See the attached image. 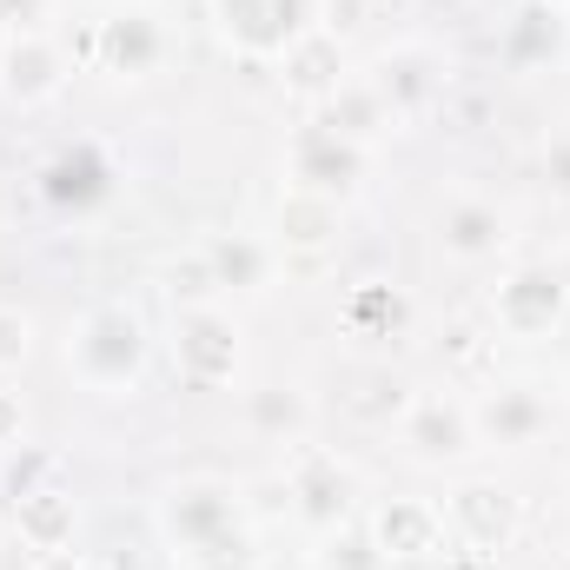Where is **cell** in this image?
<instances>
[{
    "label": "cell",
    "mask_w": 570,
    "mask_h": 570,
    "mask_svg": "<svg viewBox=\"0 0 570 570\" xmlns=\"http://www.w3.org/2000/svg\"><path fill=\"white\" fill-rule=\"evenodd\" d=\"M153 365V332L127 298H100L67 332V372L94 399H134Z\"/></svg>",
    "instance_id": "1"
},
{
    "label": "cell",
    "mask_w": 570,
    "mask_h": 570,
    "mask_svg": "<svg viewBox=\"0 0 570 570\" xmlns=\"http://www.w3.org/2000/svg\"><path fill=\"white\" fill-rule=\"evenodd\" d=\"M153 524H159V544L173 551V564L213 551L219 538L246 531V484L233 478H173L159 498H153Z\"/></svg>",
    "instance_id": "2"
},
{
    "label": "cell",
    "mask_w": 570,
    "mask_h": 570,
    "mask_svg": "<svg viewBox=\"0 0 570 570\" xmlns=\"http://www.w3.org/2000/svg\"><path fill=\"white\" fill-rule=\"evenodd\" d=\"M570 318V279L558 259H518L491 285V332H504L511 345H544L558 338Z\"/></svg>",
    "instance_id": "3"
},
{
    "label": "cell",
    "mask_w": 570,
    "mask_h": 570,
    "mask_svg": "<svg viewBox=\"0 0 570 570\" xmlns=\"http://www.w3.org/2000/svg\"><path fill=\"white\" fill-rule=\"evenodd\" d=\"M438 511H444L451 551L484 558V564H498V558L524 538V498H518L511 484H498V478H478V471H464V478L444 491Z\"/></svg>",
    "instance_id": "4"
},
{
    "label": "cell",
    "mask_w": 570,
    "mask_h": 570,
    "mask_svg": "<svg viewBox=\"0 0 570 570\" xmlns=\"http://www.w3.org/2000/svg\"><path fill=\"white\" fill-rule=\"evenodd\" d=\"M173 372L193 385V392H219L246 372V332L226 305H173Z\"/></svg>",
    "instance_id": "5"
},
{
    "label": "cell",
    "mask_w": 570,
    "mask_h": 570,
    "mask_svg": "<svg viewBox=\"0 0 570 570\" xmlns=\"http://www.w3.org/2000/svg\"><path fill=\"white\" fill-rule=\"evenodd\" d=\"M279 478H285V498H292V518L312 538H325V531H338V524L358 518V464L338 458L332 444H312V438L292 444Z\"/></svg>",
    "instance_id": "6"
},
{
    "label": "cell",
    "mask_w": 570,
    "mask_h": 570,
    "mask_svg": "<svg viewBox=\"0 0 570 570\" xmlns=\"http://www.w3.org/2000/svg\"><path fill=\"white\" fill-rule=\"evenodd\" d=\"M166 60H173V27L153 0H114L94 20V67L107 80L134 87V80H153Z\"/></svg>",
    "instance_id": "7"
},
{
    "label": "cell",
    "mask_w": 570,
    "mask_h": 570,
    "mask_svg": "<svg viewBox=\"0 0 570 570\" xmlns=\"http://www.w3.org/2000/svg\"><path fill=\"white\" fill-rule=\"evenodd\" d=\"M33 193H40V206L53 219H94V213H107L120 199V166L100 140H67L60 153L40 159Z\"/></svg>",
    "instance_id": "8"
},
{
    "label": "cell",
    "mask_w": 570,
    "mask_h": 570,
    "mask_svg": "<svg viewBox=\"0 0 570 570\" xmlns=\"http://www.w3.org/2000/svg\"><path fill=\"white\" fill-rule=\"evenodd\" d=\"M206 13L239 60H285L318 27V0H206Z\"/></svg>",
    "instance_id": "9"
},
{
    "label": "cell",
    "mask_w": 570,
    "mask_h": 570,
    "mask_svg": "<svg viewBox=\"0 0 570 570\" xmlns=\"http://www.w3.org/2000/svg\"><path fill=\"white\" fill-rule=\"evenodd\" d=\"M399 451L419 464V471H464L484 444L471 425V405L451 399V392H425L399 412Z\"/></svg>",
    "instance_id": "10"
},
{
    "label": "cell",
    "mask_w": 570,
    "mask_h": 570,
    "mask_svg": "<svg viewBox=\"0 0 570 570\" xmlns=\"http://www.w3.org/2000/svg\"><path fill=\"white\" fill-rule=\"evenodd\" d=\"M365 179H372V146L338 140L318 120L292 127V140H285V186H305V193H325V199H352Z\"/></svg>",
    "instance_id": "11"
},
{
    "label": "cell",
    "mask_w": 570,
    "mask_h": 570,
    "mask_svg": "<svg viewBox=\"0 0 570 570\" xmlns=\"http://www.w3.org/2000/svg\"><path fill=\"white\" fill-rule=\"evenodd\" d=\"M67 80H73V60H67V47H60L53 33L13 27V33L0 40V100H7V107H20V114L53 107V100L67 94Z\"/></svg>",
    "instance_id": "12"
},
{
    "label": "cell",
    "mask_w": 570,
    "mask_h": 570,
    "mask_svg": "<svg viewBox=\"0 0 570 570\" xmlns=\"http://www.w3.org/2000/svg\"><path fill=\"white\" fill-rule=\"evenodd\" d=\"M379 94H385V107H392V120L405 127V120H419L431 114L438 100H444V53L425 47V40H399V47H385L379 60H372V73H365Z\"/></svg>",
    "instance_id": "13"
},
{
    "label": "cell",
    "mask_w": 570,
    "mask_h": 570,
    "mask_svg": "<svg viewBox=\"0 0 570 570\" xmlns=\"http://www.w3.org/2000/svg\"><path fill=\"white\" fill-rule=\"evenodd\" d=\"M471 425H478L484 451H524V444H538L551 431V399L531 379H498V385L478 392Z\"/></svg>",
    "instance_id": "14"
},
{
    "label": "cell",
    "mask_w": 570,
    "mask_h": 570,
    "mask_svg": "<svg viewBox=\"0 0 570 570\" xmlns=\"http://www.w3.org/2000/svg\"><path fill=\"white\" fill-rule=\"evenodd\" d=\"M431 239H438V259H451V266H491L511 246V213L484 193H458L438 206Z\"/></svg>",
    "instance_id": "15"
},
{
    "label": "cell",
    "mask_w": 570,
    "mask_h": 570,
    "mask_svg": "<svg viewBox=\"0 0 570 570\" xmlns=\"http://www.w3.org/2000/svg\"><path fill=\"white\" fill-rule=\"evenodd\" d=\"M13 531H20V544L33 551V558H47V551H73V531H80V498L67 491V484H53V478H40V471H13Z\"/></svg>",
    "instance_id": "16"
},
{
    "label": "cell",
    "mask_w": 570,
    "mask_h": 570,
    "mask_svg": "<svg viewBox=\"0 0 570 570\" xmlns=\"http://www.w3.org/2000/svg\"><path fill=\"white\" fill-rule=\"evenodd\" d=\"M365 531L379 538L385 564H392V558H444V551H451L438 498H419V491H392V498H379V504L365 511Z\"/></svg>",
    "instance_id": "17"
},
{
    "label": "cell",
    "mask_w": 570,
    "mask_h": 570,
    "mask_svg": "<svg viewBox=\"0 0 570 570\" xmlns=\"http://www.w3.org/2000/svg\"><path fill=\"white\" fill-rule=\"evenodd\" d=\"M279 259H318L345 239V199H325V193H305V186H285L279 206H273V233Z\"/></svg>",
    "instance_id": "18"
},
{
    "label": "cell",
    "mask_w": 570,
    "mask_h": 570,
    "mask_svg": "<svg viewBox=\"0 0 570 570\" xmlns=\"http://www.w3.org/2000/svg\"><path fill=\"white\" fill-rule=\"evenodd\" d=\"M498 60L511 73H558L570 60V13L544 7V0H518V13L504 20Z\"/></svg>",
    "instance_id": "19"
},
{
    "label": "cell",
    "mask_w": 570,
    "mask_h": 570,
    "mask_svg": "<svg viewBox=\"0 0 570 570\" xmlns=\"http://www.w3.org/2000/svg\"><path fill=\"white\" fill-rule=\"evenodd\" d=\"M412 292L399 279H358L345 298H338V332L352 338V345H399L405 332H412Z\"/></svg>",
    "instance_id": "20"
},
{
    "label": "cell",
    "mask_w": 570,
    "mask_h": 570,
    "mask_svg": "<svg viewBox=\"0 0 570 570\" xmlns=\"http://www.w3.org/2000/svg\"><path fill=\"white\" fill-rule=\"evenodd\" d=\"M199 259L219 285V298H259L279 273V246L259 239V233H206Z\"/></svg>",
    "instance_id": "21"
},
{
    "label": "cell",
    "mask_w": 570,
    "mask_h": 570,
    "mask_svg": "<svg viewBox=\"0 0 570 570\" xmlns=\"http://www.w3.org/2000/svg\"><path fill=\"white\" fill-rule=\"evenodd\" d=\"M318 127H332L338 140H358L379 153V140L385 134H399V120H392V107H385V94L365 80V73H345L325 100H318V114H312Z\"/></svg>",
    "instance_id": "22"
},
{
    "label": "cell",
    "mask_w": 570,
    "mask_h": 570,
    "mask_svg": "<svg viewBox=\"0 0 570 570\" xmlns=\"http://www.w3.org/2000/svg\"><path fill=\"white\" fill-rule=\"evenodd\" d=\"M279 67H285V94H292V100H305V107H318V100L345 80V40H338V27H325V20H318V27L285 53Z\"/></svg>",
    "instance_id": "23"
},
{
    "label": "cell",
    "mask_w": 570,
    "mask_h": 570,
    "mask_svg": "<svg viewBox=\"0 0 570 570\" xmlns=\"http://www.w3.org/2000/svg\"><path fill=\"white\" fill-rule=\"evenodd\" d=\"M246 425L273 444H305L318 425V405L298 385H259V392H246Z\"/></svg>",
    "instance_id": "24"
},
{
    "label": "cell",
    "mask_w": 570,
    "mask_h": 570,
    "mask_svg": "<svg viewBox=\"0 0 570 570\" xmlns=\"http://www.w3.org/2000/svg\"><path fill=\"white\" fill-rule=\"evenodd\" d=\"M312 570H385V551H379V538L365 531V518H352V524H338V531L318 538Z\"/></svg>",
    "instance_id": "25"
},
{
    "label": "cell",
    "mask_w": 570,
    "mask_h": 570,
    "mask_svg": "<svg viewBox=\"0 0 570 570\" xmlns=\"http://www.w3.org/2000/svg\"><path fill=\"white\" fill-rule=\"evenodd\" d=\"M33 345H40V325H33V312H20V305H0V379L27 372Z\"/></svg>",
    "instance_id": "26"
},
{
    "label": "cell",
    "mask_w": 570,
    "mask_h": 570,
    "mask_svg": "<svg viewBox=\"0 0 570 570\" xmlns=\"http://www.w3.org/2000/svg\"><path fill=\"white\" fill-rule=\"evenodd\" d=\"M179 570H266V551H259V531L246 524V531H233V538H219L213 551H199V558H186Z\"/></svg>",
    "instance_id": "27"
},
{
    "label": "cell",
    "mask_w": 570,
    "mask_h": 570,
    "mask_svg": "<svg viewBox=\"0 0 570 570\" xmlns=\"http://www.w3.org/2000/svg\"><path fill=\"white\" fill-rule=\"evenodd\" d=\"M166 298H173V305H219V285H213V273H206L199 253L179 259V266H166Z\"/></svg>",
    "instance_id": "28"
},
{
    "label": "cell",
    "mask_w": 570,
    "mask_h": 570,
    "mask_svg": "<svg viewBox=\"0 0 570 570\" xmlns=\"http://www.w3.org/2000/svg\"><path fill=\"white\" fill-rule=\"evenodd\" d=\"M538 173H544V186H551V199H564L570 206V134L544 146V159H538Z\"/></svg>",
    "instance_id": "29"
},
{
    "label": "cell",
    "mask_w": 570,
    "mask_h": 570,
    "mask_svg": "<svg viewBox=\"0 0 570 570\" xmlns=\"http://www.w3.org/2000/svg\"><path fill=\"white\" fill-rule=\"evenodd\" d=\"M27 438V405H20V392H7V379H0V451H13Z\"/></svg>",
    "instance_id": "30"
},
{
    "label": "cell",
    "mask_w": 570,
    "mask_h": 570,
    "mask_svg": "<svg viewBox=\"0 0 570 570\" xmlns=\"http://www.w3.org/2000/svg\"><path fill=\"white\" fill-rule=\"evenodd\" d=\"M27 570H94V564H87L80 551H47V558H33Z\"/></svg>",
    "instance_id": "31"
},
{
    "label": "cell",
    "mask_w": 570,
    "mask_h": 570,
    "mask_svg": "<svg viewBox=\"0 0 570 570\" xmlns=\"http://www.w3.org/2000/svg\"><path fill=\"white\" fill-rule=\"evenodd\" d=\"M385 570H444V564H438V558H392Z\"/></svg>",
    "instance_id": "32"
},
{
    "label": "cell",
    "mask_w": 570,
    "mask_h": 570,
    "mask_svg": "<svg viewBox=\"0 0 570 570\" xmlns=\"http://www.w3.org/2000/svg\"><path fill=\"white\" fill-rule=\"evenodd\" d=\"M558 399L570 405V358H564V372H558Z\"/></svg>",
    "instance_id": "33"
},
{
    "label": "cell",
    "mask_w": 570,
    "mask_h": 570,
    "mask_svg": "<svg viewBox=\"0 0 570 570\" xmlns=\"http://www.w3.org/2000/svg\"><path fill=\"white\" fill-rule=\"evenodd\" d=\"M558 266H564V279H570V239H564V253H558Z\"/></svg>",
    "instance_id": "34"
},
{
    "label": "cell",
    "mask_w": 570,
    "mask_h": 570,
    "mask_svg": "<svg viewBox=\"0 0 570 570\" xmlns=\"http://www.w3.org/2000/svg\"><path fill=\"white\" fill-rule=\"evenodd\" d=\"M544 7H558V13H570V0H544Z\"/></svg>",
    "instance_id": "35"
}]
</instances>
